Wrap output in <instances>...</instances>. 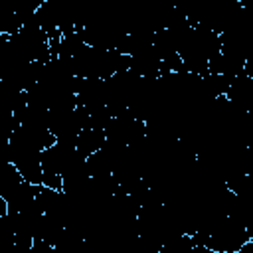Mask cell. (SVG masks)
I'll return each instance as SVG.
<instances>
[{
	"instance_id": "cell-12",
	"label": "cell",
	"mask_w": 253,
	"mask_h": 253,
	"mask_svg": "<svg viewBox=\"0 0 253 253\" xmlns=\"http://www.w3.org/2000/svg\"><path fill=\"white\" fill-rule=\"evenodd\" d=\"M0 38H2V34H0Z\"/></svg>"
},
{
	"instance_id": "cell-6",
	"label": "cell",
	"mask_w": 253,
	"mask_h": 253,
	"mask_svg": "<svg viewBox=\"0 0 253 253\" xmlns=\"http://www.w3.org/2000/svg\"><path fill=\"white\" fill-rule=\"evenodd\" d=\"M81 243H83V237L79 235V233H75L73 229H63L61 233H59V237H57V241L53 243V247L57 249V251H61V253H75L79 247H81Z\"/></svg>"
},
{
	"instance_id": "cell-4",
	"label": "cell",
	"mask_w": 253,
	"mask_h": 253,
	"mask_svg": "<svg viewBox=\"0 0 253 253\" xmlns=\"http://www.w3.org/2000/svg\"><path fill=\"white\" fill-rule=\"evenodd\" d=\"M20 30H22V20H20L18 14L12 10V4L0 0V34L12 38V36H16Z\"/></svg>"
},
{
	"instance_id": "cell-8",
	"label": "cell",
	"mask_w": 253,
	"mask_h": 253,
	"mask_svg": "<svg viewBox=\"0 0 253 253\" xmlns=\"http://www.w3.org/2000/svg\"><path fill=\"white\" fill-rule=\"evenodd\" d=\"M113 121V115L109 111V107H97V109H91L89 111V128H95V130H107V126L111 125Z\"/></svg>"
},
{
	"instance_id": "cell-7",
	"label": "cell",
	"mask_w": 253,
	"mask_h": 253,
	"mask_svg": "<svg viewBox=\"0 0 253 253\" xmlns=\"http://www.w3.org/2000/svg\"><path fill=\"white\" fill-rule=\"evenodd\" d=\"M192 247H194V239H192V235L182 233V235H176V237L168 239V241L160 247L158 253H188Z\"/></svg>"
},
{
	"instance_id": "cell-11",
	"label": "cell",
	"mask_w": 253,
	"mask_h": 253,
	"mask_svg": "<svg viewBox=\"0 0 253 253\" xmlns=\"http://www.w3.org/2000/svg\"><path fill=\"white\" fill-rule=\"evenodd\" d=\"M6 211H8V210H6V202H4L2 198H0V215H4Z\"/></svg>"
},
{
	"instance_id": "cell-3",
	"label": "cell",
	"mask_w": 253,
	"mask_h": 253,
	"mask_svg": "<svg viewBox=\"0 0 253 253\" xmlns=\"http://www.w3.org/2000/svg\"><path fill=\"white\" fill-rule=\"evenodd\" d=\"M85 164H87L89 178H93V180L113 176V164H111L109 156H107L103 150H97V152H93L91 156H87V158H85Z\"/></svg>"
},
{
	"instance_id": "cell-9",
	"label": "cell",
	"mask_w": 253,
	"mask_h": 253,
	"mask_svg": "<svg viewBox=\"0 0 253 253\" xmlns=\"http://www.w3.org/2000/svg\"><path fill=\"white\" fill-rule=\"evenodd\" d=\"M81 47H83V40H81V36L77 32H73L69 36H61L59 55L57 57H73Z\"/></svg>"
},
{
	"instance_id": "cell-1",
	"label": "cell",
	"mask_w": 253,
	"mask_h": 253,
	"mask_svg": "<svg viewBox=\"0 0 253 253\" xmlns=\"http://www.w3.org/2000/svg\"><path fill=\"white\" fill-rule=\"evenodd\" d=\"M38 188L40 186H32L28 182H20L18 188L6 198V213H20L26 206H30L34 200H36V194H38Z\"/></svg>"
},
{
	"instance_id": "cell-5",
	"label": "cell",
	"mask_w": 253,
	"mask_h": 253,
	"mask_svg": "<svg viewBox=\"0 0 253 253\" xmlns=\"http://www.w3.org/2000/svg\"><path fill=\"white\" fill-rule=\"evenodd\" d=\"M20 182H24V180H22V176H20V172H18V168L14 164L8 162V164L0 166V198L4 202L18 188Z\"/></svg>"
},
{
	"instance_id": "cell-2",
	"label": "cell",
	"mask_w": 253,
	"mask_h": 253,
	"mask_svg": "<svg viewBox=\"0 0 253 253\" xmlns=\"http://www.w3.org/2000/svg\"><path fill=\"white\" fill-rule=\"evenodd\" d=\"M105 142V132L103 130H95V128H83L77 136H75V150L81 158L91 156L93 152L101 150Z\"/></svg>"
},
{
	"instance_id": "cell-10",
	"label": "cell",
	"mask_w": 253,
	"mask_h": 253,
	"mask_svg": "<svg viewBox=\"0 0 253 253\" xmlns=\"http://www.w3.org/2000/svg\"><path fill=\"white\" fill-rule=\"evenodd\" d=\"M188 253H213V251H211V249H208L206 245H194Z\"/></svg>"
}]
</instances>
